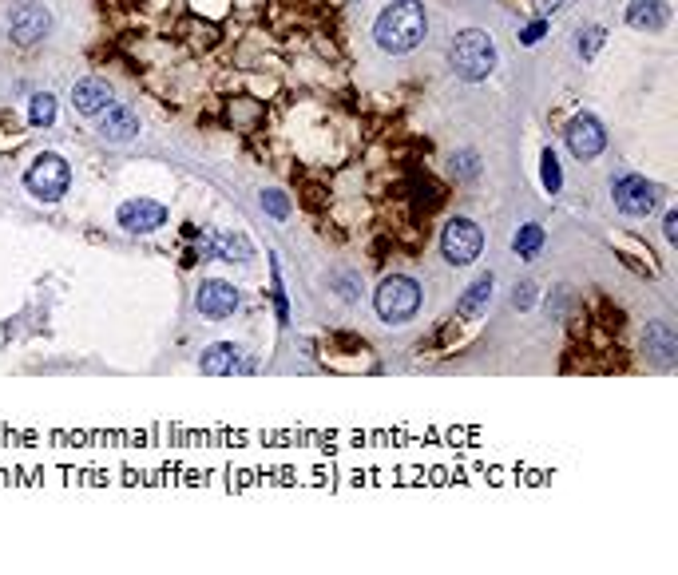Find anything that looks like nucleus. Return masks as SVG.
<instances>
[{"instance_id":"423d86ee","label":"nucleus","mask_w":678,"mask_h":575,"mask_svg":"<svg viewBox=\"0 0 678 575\" xmlns=\"http://www.w3.org/2000/svg\"><path fill=\"white\" fill-rule=\"evenodd\" d=\"M615 207L623 211V215H651L655 211V203H659V191L643 179V175H623V179H615Z\"/></svg>"},{"instance_id":"9b49d317","label":"nucleus","mask_w":678,"mask_h":575,"mask_svg":"<svg viewBox=\"0 0 678 575\" xmlns=\"http://www.w3.org/2000/svg\"><path fill=\"white\" fill-rule=\"evenodd\" d=\"M108 104H115V96L104 80H80L72 88V108L80 115H100Z\"/></svg>"},{"instance_id":"ddd939ff","label":"nucleus","mask_w":678,"mask_h":575,"mask_svg":"<svg viewBox=\"0 0 678 575\" xmlns=\"http://www.w3.org/2000/svg\"><path fill=\"white\" fill-rule=\"evenodd\" d=\"M667 20H671V12L663 0H631V8H627V24H635L643 32H659V28H667Z\"/></svg>"},{"instance_id":"7ed1b4c3","label":"nucleus","mask_w":678,"mask_h":575,"mask_svg":"<svg viewBox=\"0 0 678 575\" xmlns=\"http://www.w3.org/2000/svg\"><path fill=\"white\" fill-rule=\"evenodd\" d=\"M373 306H377L381 322L401 326V322H409V318L421 310V286H417L413 278H405V274H393V278H385V282L377 286Z\"/></svg>"},{"instance_id":"4be33fe9","label":"nucleus","mask_w":678,"mask_h":575,"mask_svg":"<svg viewBox=\"0 0 678 575\" xmlns=\"http://www.w3.org/2000/svg\"><path fill=\"white\" fill-rule=\"evenodd\" d=\"M544 28H548V24H544V16H540V20H532V24L520 32V40H524V44H540V40H544Z\"/></svg>"},{"instance_id":"20e7f679","label":"nucleus","mask_w":678,"mask_h":575,"mask_svg":"<svg viewBox=\"0 0 678 575\" xmlns=\"http://www.w3.org/2000/svg\"><path fill=\"white\" fill-rule=\"evenodd\" d=\"M68 183H72V167H68L56 151L36 155V163H32V167H28V175H24V187H28L36 199H44V203L64 199Z\"/></svg>"},{"instance_id":"a211bd4d","label":"nucleus","mask_w":678,"mask_h":575,"mask_svg":"<svg viewBox=\"0 0 678 575\" xmlns=\"http://www.w3.org/2000/svg\"><path fill=\"white\" fill-rule=\"evenodd\" d=\"M28 119H32V127H48V123L56 119V96H48V92L32 96V108H28Z\"/></svg>"},{"instance_id":"f257e3e1","label":"nucleus","mask_w":678,"mask_h":575,"mask_svg":"<svg viewBox=\"0 0 678 575\" xmlns=\"http://www.w3.org/2000/svg\"><path fill=\"white\" fill-rule=\"evenodd\" d=\"M429 32V16H425V4L421 0H393L377 24H373V36L385 52L401 56V52H413Z\"/></svg>"},{"instance_id":"2eb2a0df","label":"nucleus","mask_w":678,"mask_h":575,"mask_svg":"<svg viewBox=\"0 0 678 575\" xmlns=\"http://www.w3.org/2000/svg\"><path fill=\"white\" fill-rule=\"evenodd\" d=\"M234 369H238V345L219 342L203 353V373H207V377H226V373H234Z\"/></svg>"},{"instance_id":"9d476101","label":"nucleus","mask_w":678,"mask_h":575,"mask_svg":"<svg viewBox=\"0 0 678 575\" xmlns=\"http://www.w3.org/2000/svg\"><path fill=\"white\" fill-rule=\"evenodd\" d=\"M8 24H12V40H16V44H36V40L52 28V16H48V8H40V4L28 0V4H16V8H12V20H8Z\"/></svg>"},{"instance_id":"f8f14e48","label":"nucleus","mask_w":678,"mask_h":575,"mask_svg":"<svg viewBox=\"0 0 678 575\" xmlns=\"http://www.w3.org/2000/svg\"><path fill=\"white\" fill-rule=\"evenodd\" d=\"M100 131H104V139H112V143H127V139L139 135V119H135L131 108H123V104H108Z\"/></svg>"},{"instance_id":"dca6fc26","label":"nucleus","mask_w":678,"mask_h":575,"mask_svg":"<svg viewBox=\"0 0 678 575\" xmlns=\"http://www.w3.org/2000/svg\"><path fill=\"white\" fill-rule=\"evenodd\" d=\"M488 298H492V274H480V278L468 286V294L456 302V314H460V318H476Z\"/></svg>"},{"instance_id":"b1692460","label":"nucleus","mask_w":678,"mask_h":575,"mask_svg":"<svg viewBox=\"0 0 678 575\" xmlns=\"http://www.w3.org/2000/svg\"><path fill=\"white\" fill-rule=\"evenodd\" d=\"M560 8V0H536V12L540 16H548V12H556Z\"/></svg>"},{"instance_id":"6e6552de","label":"nucleus","mask_w":678,"mask_h":575,"mask_svg":"<svg viewBox=\"0 0 678 575\" xmlns=\"http://www.w3.org/2000/svg\"><path fill=\"white\" fill-rule=\"evenodd\" d=\"M567 147H571V155H575V159H595V155L607 147V131H603V123H599L595 115H579V119H571V127H567Z\"/></svg>"},{"instance_id":"39448f33","label":"nucleus","mask_w":678,"mask_h":575,"mask_svg":"<svg viewBox=\"0 0 678 575\" xmlns=\"http://www.w3.org/2000/svg\"><path fill=\"white\" fill-rule=\"evenodd\" d=\"M480 246H484V234L476 223H468V219H456L445 227L441 234V250H445V258H449L452 266H468V262H476L480 258Z\"/></svg>"},{"instance_id":"6ab92c4d","label":"nucleus","mask_w":678,"mask_h":575,"mask_svg":"<svg viewBox=\"0 0 678 575\" xmlns=\"http://www.w3.org/2000/svg\"><path fill=\"white\" fill-rule=\"evenodd\" d=\"M603 40H607V32H603L599 24H591V28H587V32L575 40V48H579V56H583V60H591V56L599 52V44H603Z\"/></svg>"},{"instance_id":"5701e85b","label":"nucleus","mask_w":678,"mask_h":575,"mask_svg":"<svg viewBox=\"0 0 678 575\" xmlns=\"http://www.w3.org/2000/svg\"><path fill=\"white\" fill-rule=\"evenodd\" d=\"M663 230H667V238H671V242H678V215H675V211L667 215V223H663Z\"/></svg>"},{"instance_id":"f3484780","label":"nucleus","mask_w":678,"mask_h":575,"mask_svg":"<svg viewBox=\"0 0 678 575\" xmlns=\"http://www.w3.org/2000/svg\"><path fill=\"white\" fill-rule=\"evenodd\" d=\"M540 246H544V230L536 227V223L520 227V234L512 238V250H516L520 258H536V254H540Z\"/></svg>"},{"instance_id":"1a4fd4ad","label":"nucleus","mask_w":678,"mask_h":575,"mask_svg":"<svg viewBox=\"0 0 678 575\" xmlns=\"http://www.w3.org/2000/svg\"><path fill=\"white\" fill-rule=\"evenodd\" d=\"M195 306H199V314H203V318L223 322V318H230V314L238 310V290H234L230 282H223V278H211V282H203V286H199Z\"/></svg>"},{"instance_id":"f03ea898","label":"nucleus","mask_w":678,"mask_h":575,"mask_svg":"<svg viewBox=\"0 0 678 575\" xmlns=\"http://www.w3.org/2000/svg\"><path fill=\"white\" fill-rule=\"evenodd\" d=\"M492 68H496V44H492L488 32L468 28V32H460V36L452 40V72H456L460 80H472V84H476V80H488Z\"/></svg>"},{"instance_id":"4468645a","label":"nucleus","mask_w":678,"mask_h":575,"mask_svg":"<svg viewBox=\"0 0 678 575\" xmlns=\"http://www.w3.org/2000/svg\"><path fill=\"white\" fill-rule=\"evenodd\" d=\"M207 250H211L215 258H226V262H246V258H250L246 234H234V230H215V234L207 238Z\"/></svg>"},{"instance_id":"412c9836","label":"nucleus","mask_w":678,"mask_h":575,"mask_svg":"<svg viewBox=\"0 0 678 575\" xmlns=\"http://www.w3.org/2000/svg\"><path fill=\"white\" fill-rule=\"evenodd\" d=\"M262 207H266L274 219H286V215H290V203H286L278 191H262Z\"/></svg>"},{"instance_id":"0eeeda50","label":"nucleus","mask_w":678,"mask_h":575,"mask_svg":"<svg viewBox=\"0 0 678 575\" xmlns=\"http://www.w3.org/2000/svg\"><path fill=\"white\" fill-rule=\"evenodd\" d=\"M167 223V207L155 199H127L119 207V227L127 234H151Z\"/></svg>"},{"instance_id":"aec40b11","label":"nucleus","mask_w":678,"mask_h":575,"mask_svg":"<svg viewBox=\"0 0 678 575\" xmlns=\"http://www.w3.org/2000/svg\"><path fill=\"white\" fill-rule=\"evenodd\" d=\"M540 175H544V187H548L552 195L564 187V171H560V159H556V151H544V171H540Z\"/></svg>"}]
</instances>
